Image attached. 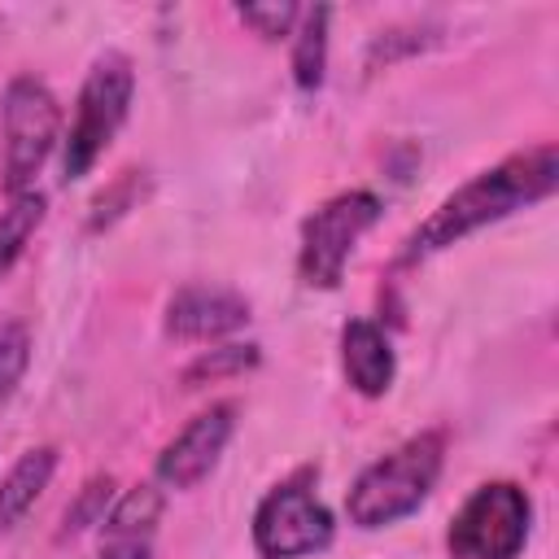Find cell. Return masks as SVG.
<instances>
[{
	"mask_svg": "<svg viewBox=\"0 0 559 559\" xmlns=\"http://www.w3.org/2000/svg\"><path fill=\"white\" fill-rule=\"evenodd\" d=\"M26 367H31V332L22 323H4L0 328V402L13 397Z\"/></svg>",
	"mask_w": 559,
	"mask_h": 559,
	"instance_id": "ac0fdd59",
	"label": "cell"
},
{
	"mask_svg": "<svg viewBox=\"0 0 559 559\" xmlns=\"http://www.w3.org/2000/svg\"><path fill=\"white\" fill-rule=\"evenodd\" d=\"M44 210H48V201H44V192H17V197H9V205L0 210V280L13 271V262L26 253V245H31V236L39 231V223H44Z\"/></svg>",
	"mask_w": 559,
	"mask_h": 559,
	"instance_id": "5bb4252c",
	"label": "cell"
},
{
	"mask_svg": "<svg viewBox=\"0 0 559 559\" xmlns=\"http://www.w3.org/2000/svg\"><path fill=\"white\" fill-rule=\"evenodd\" d=\"M445 463V437L441 432H415L384 459L358 472V480L345 493V515L354 528H389L419 511L441 476Z\"/></svg>",
	"mask_w": 559,
	"mask_h": 559,
	"instance_id": "7a4b0ae2",
	"label": "cell"
},
{
	"mask_svg": "<svg viewBox=\"0 0 559 559\" xmlns=\"http://www.w3.org/2000/svg\"><path fill=\"white\" fill-rule=\"evenodd\" d=\"M380 218V197L349 188L323 201L306 223H301V249H297V275L306 288H336L345 275V262L354 245L376 227Z\"/></svg>",
	"mask_w": 559,
	"mask_h": 559,
	"instance_id": "52a82bcc",
	"label": "cell"
},
{
	"mask_svg": "<svg viewBox=\"0 0 559 559\" xmlns=\"http://www.w3.org/2000/svg\"><path fill=\"white\" fill-rule=\"evenodd\" d=\"M341 367H345V380L354 393H362V397L389 393V384L397 376V358H393L384 328H376L371 319H349L341 328Z\"/></svg>",
	"mask_w": 559,
	"mask_h": 559,
	"instance_id": "30bf717a",
	"label": "cell"
},
{
	"mask_svg": "<svg viewBox=\"0 0 559 559\" xmlns=\"http://www.w3.org/2000/svg\"><path fill=\"white\" fill-rule=\"evenodd\" d=\"M114 476H92L83 489H79V498L66 507V520H61V542L66 537H79V533H87V528H96L105 515H109V507H114Z\"/></svg>",
	"mask_w": 559,
	"mask_h": 559,
	"instance_id": "9a60e30c",
	"label": "cell"
},
{
	"mask_svg": "<svg viewBox=\"0 0 559 559\" xmlns=\"http://www.w3.org/2000/svg\"><path fill=\"white\" fill-rule=\"evenodd\" d=\"M428 44H437V31H384V35L371 39L367 66H380V61L389 66V61H397V57H406V52L428 48Z\"/></svg>",
	"mask_w": 559,
	"mask_h": 559,
	"instance_id": "d6986e66",
	"label": "cell"
},
{
	"mask_svg": "<svg viewBox=\"0 0 559 559\" xmlns=\"http://www.w3.org/2000/svg\"><path fill=\"white\" fill-rule=\"evenodd\" d=\"M131 92H135V70L122 52H105L92 61L83 87H79V105H74V122L66 135V153H61V175L66 179H83L100 153L109 148V140L118 135V127L127 122L131 109Z\"/></svg>",
	"mask_w": 559,
	"mask_h": 559,
	"instance_id": "3957f363",
	"label": "cell"
},
{
	"mask_svg": "<svg viewBox=\"0 0 559 559\" xmlns=\"http://www.w3.org/2000/svg\"><path fill=\"white\" fill-rule=\"evenodd\" d=\"M0 127H4V192H31L35 175L52 157L61 140V105L48 92L44 79L35 74H13L4 87L0 105Z\"/></svg>",
	"mask_w": 559,
	"mask_h": 559,
	"instance_id": "8992f818",
	"label": "cell"
},
{
	"mask_svg": "<svg viewBox=\"0 0 559 559\" xmlns=\"http://www.w3.org/2000/svg\"><path fill=\"white\" fill-rule=\"evenodd\" d=\"M236 17H240L253 35H262L266 44H275V39H288V35H293V26H297V17H301V4H293V0L240 4V9H236Z\"/></svg>",
	"mask_w": 559,
	"mask_h": 559,
	"instance_id": "e0dca14e",
	"label": "cell"
},
{
	"mask_svg": "<svg viewBox=\"0 0 559 559\" xmlns=\"http://www.w3.org/2000/svg\"><path fill=\"white\" fill-rule=\"evenodd\" d=\"M559 183V148L546 140L537 148H524L489 170H480L476 179H467L463 188H454L411 236L402 249V262H419L432 258L450 245H459L463 236L502 223L515 210H528L537 201H546Z\"/></svg>",
	"mask_w": 559,
	"mask_h": 559,
	"instance_id": "6da1fadb",
	"label": "cell"
},
{
	"mask_svg": "<svg viewBox=\"0 0 559 559\" xmlns=\"http://www.w3.org/2000/svg\"><path fill=\"white\" fill-rule=\"evenodd\" d=\"M249 367H258V345H218V349L201 354L197 362H188L183 384H188V389H197V384H214V380H223V376H240V371H249Z\"/></svg>",
	"mask_w": 559,
	"mask_h": 559,
	"instance_id": "2e32d148",
	"label": "cell"
},
{
	"mask_svg": "<svg viewBox=\"0 0 559 559\" xmlns=\"http://www.w3.org/2000/svg\"><path fill=\"white\" fill-rule=\"evenodd\" d=\"M336 520L314 493V467H297L253 511V550L262 559H306L332 546Z\"/></svg>",
	"mask_w": 559,
	"mask_h": 559,
	"instance_id": "277c9868",
	"label": "cell"
},
{
	"mask_svg": "<svg viewBox=\"0 0 559 559\" xmlns=\"http://www.w3.org/2000/svg\"><path fill=\"white\" fill-rule=\"evenodd\" d=\"M236 432V406L231 402H214L205 406L201 415H192L157 454L153 463V476L162 489H197L214 463L223 459L227 441Z\"/></svg>",
	"mask_w": 559,
	"mask_h": 559,
	"instance_id": "ba28073f",
	"label": "cell"
},
{
	"mask_svg": "<svg viewBox=\"0 0 559 559\" xmlns=\"http://www.w3.org/2000/svg\"><path fill=\"white\" fill-rule=\"evenodd\" d=\"M135 188H140V170H122V179L92 201V227H105L118 214H127V205L135 201Z\"/></svg>",
	"mask_w": 559,
	"mask_h": 559,
	"instance_id": "ffe728a7",
	"label": "cell"
},
{
	"mask_svg": "<svg viewBox=\"0 0 559 559\" xmlns=\"http://www.w3.org/2000/svg\"><path fill=\"white\" fill-rule=\"evenodd\" d=\"M57 445H31L26 454H17V463L0 476V533L17 528L26 520V511L44 498L52 472H57Z\"/></svg>",
	"mask_w": 559,
	"mask_h": 559,
	"instance_id": "8fae6325",
	"label": "cell"
},
{
	"mask_svg": "<svg viewBox=\"0 0 559 559\" xmlns=\"http://www.w3.org/2000/svg\"><path fill=\"white\" fill-rule=\"evenodd\" d=\"M533 528V502L515 480H485L445 528L450 559H520Z\"/></svg>",
	"mask_w": 559,
	"mask_h": 559,
	"instance_id": "5b68a950",
	"label": "cell"
},
{
	"mask_svg": "<svg viewBox=\"0 0 559 559\" xmlns=\"http://www.w3.org/2000/svg\"><path fill=\"white\" fill-rule=\"evenodd\" d=\"M162 507H166L162 485H131L114 498L109 515L100 520V533L105 537H153Z\"/></svg>",
	"mask_w": 559,
	"mask_h": 559,
	"instance_id": "4fadbf2b",
	"label": "cell"
},
{
	"mask_svg": "<svg viewBox=\"0 0 559 559\" xmlns=\"http://www.w3.org/2000/svg\"><path fill=\"white\" fill-rule=\"evenodd\" d=\"M328 22L332 9L328 4H310L301 9L297 26H293V83L301 92H319L323 87V70H328Z\"/></svg>",
	"mask_w": 559,
	"mask_h": 559,
	"instance_id": "7c38bea8",
	"label": "cell"
},
{
	"mask_svg": "<svg viewBox=\"0 0 559 559\" xmlns=\"http://www.w3.org/2000/svg\"><path fill=\"white\" fill-rule=\"evenodd\" d=\"M249 323V301L231 288L188 284L166 301V332L175 341H223Z\"/></svg>",
	"mask_w": 559,
	"mask_h": 559,
	"instance_id": "9c48e42d",
	"label": "cell"
},
{
	"mask_svg": "<svg viewBox=\"0 0 559 559\" xmlns=\"http://www.w3.org/2000/svg\"><path fill=\"white\" fill-rule=\"evenodd\" d=\"M96 559H153V537H105Z\"/></svg>",
	"mask_w": 559,
	"mask_h": 559,
	"instance_id": "44dd1931",
	"label": "cell"
}]
</instances>
